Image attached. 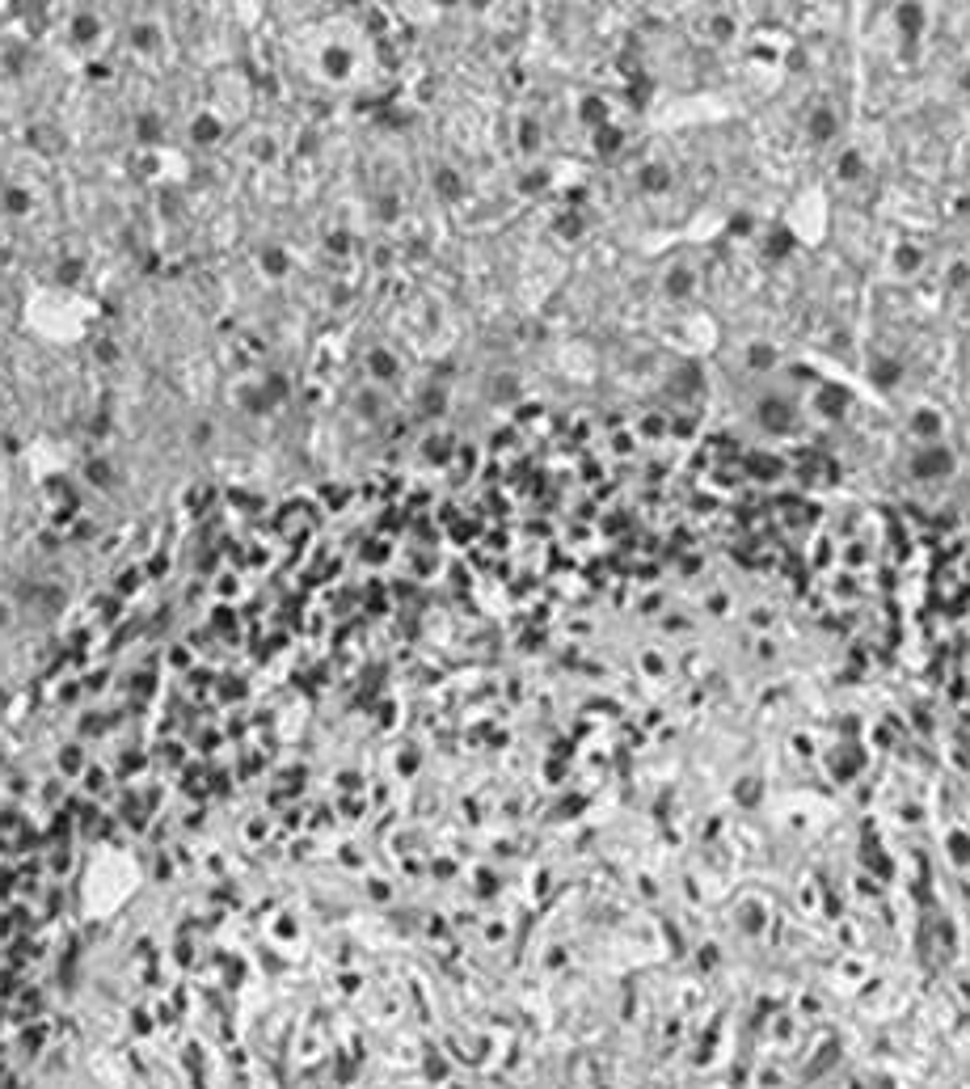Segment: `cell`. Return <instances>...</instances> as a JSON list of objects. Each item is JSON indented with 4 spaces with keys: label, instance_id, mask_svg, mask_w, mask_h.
I'll return each mask as SVG.
<instances>
[{
    "label": "cell",
    "instance_id": "cell-1",
    "mask_svg": "<svg viewBox=\"0 0 970 1089\" xmlns=\"http://www.w3.org/2000/svg\"><path fill=\"white\" fill-rule=\"evenodd\" d=\"M911 473L920 482H936V477H949L954 473V452L946 444H924L916 457H911Z\"/></svg>",
    "mask_w": 970,
    "mask_h": 1089
},
{
    "label": "cell",
    "instance_id": "cell-2",
    "mask_svg": "<svg viewBox=\"0 0 970 1089\" xmlns=\"http://www.w3.org/2000/svg\"><path fill=\"white\" fill-rule=\"evenodd\" d=\"M760 427L773 435H785L793 431V406H789L785 397H764L760 401Z\"/></svg>",
    "mask_w": 970,
    "mask_h": 1089
},
{
    "label": "cell",
    "instance_id": "cell-3",
    "mask_svg": "<svg viewBox=\"0 0 970 1089\" xmlns=\"http://www.w3.org/2000/svg\"><path fill=\"white\" fill-rule=\"evenodd\" d=\"M835 131H840V119H835L827 106H819V111H811V119H806V136L814 140V144H831Z\"/></svg>",
    "mask_w": 970,
    "mask_h": 1089
},
{
    "label": "cell",
    "instance_id": "cell-4",
    "mask_svg": "<svg viewBox=\"0 0 970 1089\" xmlns=\"http://www.w3.org/2000/svg\"><path fill=\"white\" fill-rule=\"evenodd\" d=\"M793 246H798V236L789 233V228H773V233H768V241H764V249H768V258H773V262L789 258V254H793Z\"/></svg>",
    "mask_w": 970,
    "mask_h": 1089
},
{
    "label": "cell",
    "instance_id": "cell-5",
    "mask_svg": "<svg viewBox=\"0 0 970 1089\" xmlns=\"http://www.w3.org/2000/svg\"><path fill=\"white\" fill-rule=\"evenodd\" d=\"M835 174L844 178V182H857V178H865V157H860L857 149H848L844 157H840V165H835Z\"/></svg>",
    "mask_w": 970,
    "mask_h": 1089
},
{
    "label": "cell",
    "instance_id": "cell-6",
    "mask_svg": "<svg viewBox=\"0 0 970 1089\" xmlns=\"http://www.w3.org/2000/svg\"><path fill=\"white\" fill-rule=\"evenodd\" d=\"M911 431L920 435V439H928V444H933V435L941 431V419H936V410H916V419H911Z\"/></svg>",
    "mask_w": 970,
    "mask_h": 1089
},
{
    "label": "cell",
    "instance_id": "cell-7",
    "mask_svg": "<svg viewBox=\"0 0 970 1089\" xmlns=\"http://www.w3.org/2000/svg\"><path fill=\"white\" fill-rule=\"evenodd\" d=\"M869 376L878 384H895L898 376H903V363H898V360H873L869 363Z\"/></svg>",
    "mask_w": 970,
    "mask_h": 1089
},
{
    "label": "cell",
    "instance_id": "cell-8",
    "mask_svg": "<svg viewBox=\"0 0 970 1089\" xmlns=\"http://www.w3.org/2000/svg\"><path fill=\"white\" fill-rule=\"evenodd\" d=\"M688 292H692V275L688 271H671V275H667V296L679 300V296H688Z\"/></svg>",
    "mask_w": 970,
    "mask_h": 1089
},
{
    "label": "cell",
    "instance_id": "cell-9",
    "mask_svg": "<svg viewBox=\"0 0 970 1089\" xmlns=\"http://www.w3.org/2000/svg\"><path fill=\"white\" fill-rule=\"evenodd\" d=\"M898 25H903V30H920V25H924V13L916 9V5H903V9H898Z\"/></svg>",
    "mask_w": 970,
    "mask_h": 1089
},
{
    "label": "cell",
    "instance_id": "cell-10",
    "mask_svg": "<svg viewBox=\"0 0 970 1089\" xmlns=\"http://www.w3.org/2000/svg\"><path fill=\"white\" fill-rule=\"evenodd\" d=\"M895 266H898V271H911V266H920V249H898V254H895Z\"/></svg>",
    "mask_w": 970,
    "mask_h": 1089
},
{
    "label": "cell",
    "instance_id": "cell-11",
    "mask_svg": "<svg viewBox=\"0 0 970 1089\" xmlns=\"http://www.w3.org/2000/svg\"><path fill=\"white\" fill-rule=\"evenodd\" d=\"M773 363V351L768 347H751V368H768Z\"/></svg>",
    "mask_w": 970,
    "mask_h": 1089
},
{
    "label": "cell",
    "instance_id": "cell-12",
    "mask_svg": "<svg viewBox=\"0 0 970 1089\" xmlns=\"http://www.w3.org/2000/svg\"><path fill=\"white\" fill-rule=\"evenodd\" d=\"M962 89H966V93H970V68H966V76H962Z\"/></svg>",
    "mask_w": 970,
    "mask_h": 1089
}]
</instances>
